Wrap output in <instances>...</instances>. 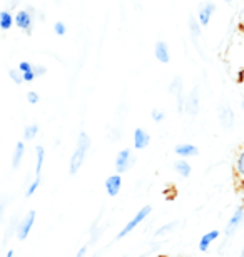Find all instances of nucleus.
<instances>
[{
	"label": "nucleus",
	"instance_id": "79ce46f5",
	"mask_svg": "<svg viewBox=\"0 0 244 257\" xmlns=\"http://www.w3.org/2000/svg\"><path fill=\"white\" fill-rule=\"evenodd\" d=\"M222 2H226V4H231V2H232V0H222Z\"/></svg>",
	"mask_w": 244,
	"mask_h": 257
},
{
	"label": "nucleus",
	"instance_id": "c756f323",
	"mask_svg": "<svg viewBox=\"0 0 244 257\" xmlns=\"http://www.w3.org/2000/svg\"><path fill=\"white\" fill-rule=\"evenodd\" d=\"M54 34L55 35H59V37H64V35L67 34V25L64 22H55L54 24Z\"/></svg>",
	"mask_w": 244,
	"mask_h": 257
},
{
	"label": "nucleus",
	"instance_id": "a18cd8bd",
	"mask_svg": "<svg viewBox=\"0 0 244 257\" xmlns=\"http://www.w3.org/2000/svg\"><path fill=\"white\" fill-rule=\"evenodd\" d=\"M122 257H126V255H122Z\"/></svg>",
	"mask_w": 244,
	"mask_h": 257
},
{
	"label": "nucleus",
	"instance_id": "2f4dec72",
	"mask_svg": "<svg viewBox=\"0 0 244 257\" xmlns=\"http://www.w3.org/2000/svg\"><path fill=\"white\" fill-rule=\"evenodd\" d=\"M17 69L24 74V72H30V70H32V69H34V64H30L29 60H22V62L19 64Z\"/></svg>",
	"mask_w": 244,
	"mask_h": 257
},
{
	"label": "nucleus",
	"instance_id": "72a5a7b5",
	"mask_svg": "<svg viewBox=\"0 0 244 257\" xmlns=\"http://www.w3.org/2000/svg\"><path fill=\"white\" fill-rule=\"evenodd\" d=\"M22 79H24L25 84H30V82H34L35 79H37V77H35L34 70H30V72H24V74H22Z\"/></svg>",
	"mask_w": 244,
	"mask_h": 257
},
{
	"label": "nucleus",
	"instance_id": "f8f14e48",
	"mask_svg": "<svg viewBox=\"0 0 244 257\" xmlns=\"http://www.w3.org/2000/svg\"><path fill=\"white\" fill-rule=\"evenodd\" d=\"M104 189H106V194L109 197H117L121 194L122 189V174H114V176H109L104 182Z\"/></svg>",
	"mask_w": 244,
	"mask_h": 257
},
{
	"label": "nucleus",
	"instance_id": "c03bdc74",
	"mask_svg": "<svg viewBox=\"0 0 244 257\" xmlns=\"http://www.w3.org/2000/svg\"><path fill=\"white\" fill-rule=\"evenodd\" d=\"M237 257H242V255H237Z\"/></svg>",
	"mask_w": 244,
	"mask_h": 257
},
{
	"label": "nucleus",
	"instance_id": "a19ab883",
	"mask_svg": "<svg viewBox=\"0 0 244 257\" xmlns=\"http://www.w3.org/2000/svg\"><path fill=\"white\" fill-rule=\"evenodd\" d=\"M241 32L244 34V19L241 20Z\"/></svg>",
	"mask_w": 244,
	"mask_h": 257
},
{
	"label": "nucleus",
	"instance_id": "473e14b6",
	"mask_svg": "<svg viewBox=\"0 0 244 257\" xmlns=\"http://www.w3.org/2000/svg\"><path fill=\"white\" fill-rule=\"evenodd\" d=\"M34 74H35V77H37V79H39V77H44L45 74H47V69H45V67L44 65H34Z\"/></svg>",
	"mask_w": 244,
	"mask_h": 257
},
{
	"label": "nucleus",
	"instance_id": "5701e85b",
	"mask_svg": "<svg viewBox=\"0 0 244 257\" xmlns=\"http://www.w3.org/2000/svg\"><path fill=\"white\" fill-rule=\"evenodd\" d=\"M168 90H169V94H179V92H183V77L181 75H174L173 77V80H171V84L168 87Z\"/></svg>",
	"mask_w": 244,
	"mask_h": 257
},
{
	"label": "nucleus",
	"instance_id": "37998d69",
	"mask_svg": "<svg viewBox=\"0 0 244 257\" xmlns=\"http://www.w3.org/2000/svg\"><path fill=\"white\" fill-rule=\"evenodd\" d=\"M241 107H242V110H244V99L241 100Z\"/></svg>",
	"mask_w": 244,
	"mask_h": 257
},
{
	"label": "nucleus",
	"instance_id": "f3484780",
	"mask_svg": "<svg viewBox=\"0 0 244 257\" xmlns=\"http://www.w3.org/2000/svg\"><path fill=\"white\" fill-rule=\"evenodd\" d=\"M173 169L176 171V174H179L183 179H188L191 174H193V166H191V162H188V159H178V161L173 164Z\"/></svg>",
	"mask_w": 244,
	"mask_h": 257
},
{
	"label": "nucleus",
	"instance_id": "c9c22d12",
	"mask_svg": "<svg viewBox=\"0 0 244 257\" xmlns=\"http://www.w3.org/2000/svg\"><path fill=\"white\" fill-rule=\"evenodd\" d=\"M87 250H89V245H82V247L77 250V254L74 257H86L87 255Z\"/></svg>",
	"mask_w": 244,
	"mask_h": 257
},
{
	"label": "nucleus",
	"instance_id": "f704fd0d",
	"mask_svg": "<svg viewBox=\"0 0 244 257\" xmlns=\"http://www.w3.org/2000/svg\"><path fill=\"white\" fill-rule=\"evenodd\" d=\"M5 207H7V197H5V195H0V222H2Z\"/></svg>",
	"mask_w": 244,
	"mask_h": 257
},
{
	"label": "nucleus",
	"instance_id": "4be33fe9",
	"mask_svg": "<svg viewBox=\"0 0 244 257\" xmlns=\"http://www.w3.org/2000/svg\"><path fill=\"white\" fill-rule=\"evenodd\" d=\"M12 25H14V14L7 9L2 10L0 12V30L7 32V30L12 29Z\"/></svg>",
	"mask_w": 244,
	"mask_h": 257
},
{
	"label": "nucleus",
	"instance_id": "0eeeda50",
	"mask_svg": "<svg viewBox=\"0 0 244 257\" xmlns=\"http://www.w3.org/2000/svg\"><path fill=\"white\" fill-rule=\"evenodd\" d=\"M217 115H219V124L224 131H231V128L234 127L236 114L227 102H221V104L217 105Z\"/></svg>",
	"mask_w": 244,
	"mask_h": 257
},
{
	"label": "nucleus",
	"instance_id": "6e6552de",
	"mask_svg": "<svg viewBox=\"0 0 244 257\" xmlns=\"http://www.w3.org/2000/svg\"><path fill=\"white\" fill-rule=\"evenodd\" d=\"M201 112V97H199V87H194L191 90V94L186 97L184 102V114H188L189 117H197V114Z\"/></svg>",
	"mask_w": 244,
	"mask_h": 257
},
{
	"label": "nucleus",
	"instance_id": "1a4fd4ad",
	"mask_svg": "<svg viewBox=\"0 0 244 257\" xmlns=\"http://www.w3.org/2000/svg\"><path fill=\"white\" fill-rule=\"evenodd\" d=\"M216 12V4L207 0V2H202L199 7H197V14H196V19L199 20V24L202 27H207L212 20V15Z\"/></svg>",
	"mask_w": 244,
	"mask_h": 257
},
{
	"label": "nucleus",
	"instance_id": "e433bc0d",
	"mask_svg": "<svg viewBox=\"0 0 244 257\" xmlns=\"http://www.w3.org/2000/svg\"><path fill=\"white\" fill-rule=\"evenodd\" d=\"M15 5H17V0H10V4H9L7 10H10V12H12V10L15 9Z\"/></svg>",
	"mask_w": 244,
	"mask_h": 257
},
{
	"label": "nucleus",
	"instance_id": "de8ad7c7",
	"mask_svg": "<svg viewBox=\"0 0 244 257\" xmlns=\"http://www.w3.org/2000/svg\"><path fill=\"white\" fill-rule=\"evenodd\" d=\"M155 257H157V255H155Z\"/></svg>",
	"mask_w": 244,
	"mask_h": 257
},
{
	"label": "nucleus",
	"instance_id": "cd10ccee",
	"mask_svg": "<svg viewBox=\"0 0 244 257\" xmlns=\"http://www.w3.org/2000/svg\"><path fill=\"white\" fill-rule=\"evenodd\" d=\"M9 77H10V79H12V82H14V84H17V85L24 84V79H22V72H20L19 69H10V70H9Z\"/></svg>",
	"mask_w": 244,
	"mask_h": 257
},
{
	"label": "nucleus",
	"instance_id": "f257e3e1",
	"mask_svg": "<svg viewBox=\"0 0 244 257\" xmlns=\"http://www.w3.org/2000/svg\"><path fill=\"white\" fill-rule=\"evenodd\" d=\"M91 146H92L91 136L86 131H80L79 136H77L75 149H74V152H72L70 161H69V176H77V174H79V171L82 169L87 159V154L91 151Z\"/></svg>",
	"mask_w": 244,
	"mask_h": 257
},
{
	"label": "nucleus",
	"instance_id": "7c9ffc66",
	"mask_svg": "<svg viewBox=\"0 0 244 257\" xmlns=\"http://www.w3.org/2000/svg\"><path fill=\"white\" fill-rule=\"evenodd\" d=\"M27 102H29V104H32V105L39 104V102H40V95L35 90H30V92H27Z\"/></svg>",
	"mask_w": 244,
	"mask_h": 257
},
{
	"label": "nucleus",
	"instance_id": "58836bf2",
	"mask_svg": "<svg viewBox=\"0 0 244 257\" xmlns=\"http://www.w3.org/2000/svg\"><path fill=\"white\" fill-rule=\"evenodd\" d=\"M14 255H15V252H14L12 249H10V250H7V254H5V257H14Z\"/></svg>",
	"mask_w": 244,
	"mask_h": 257
},
{
	"label": "nucleus",
	"instance_id": "ea45409f",
	"mask_svg": "<svg viewBox=\"0 0 244 257\" xmlns=\"http://www.w3.org/2000/svg\"><path fill=\"white\" fill-rule=\"evenodd\" d=\"M239 255H242V257H244V240H242V245H241V252H239Z\"/></svg>",
	"mask_w": 244,
	"mask_h": 257
},
{
	"label": "nucleus",
	"instance_id": "f03ea898",
	"mask_svg": "<svg viewBox=\"0 0 244 257\" xmlns=\"http://www.w3.org/2000/svg\"><path fill=\"white\" fill-rule=\"evenodd\" d=\"M244 222V205H239L234 212H232V215L229 217V220H227L226 227L224 230H222V235H224V240H222L221 247H219V254L224 252V249L227 247V244H229V240L232 235L236 234V230L241 227V224Z\"/></svg>",
	"mask_w": 244,
	"mask_h": 257
},
{
	"label": "nucleus",
	"instance_id": "4468645a",
	"mask_svg": "<svg viewBox=\"0 0 244 257\" xmlns=\"http://www.w3.org/2000/svg\"><path fill=\"white\" fill-rule=\"evenodd\" d=\"M174 154L179 156L181 159H193L199 156V147L196 144H191V142H183V144H178L174 147Z\"/></svg>",
	"mask_w": 244,
	"mask_h": 257
},
{
	"label": "nucleus",
	"instance_id": "412c9836",
	"mask_svg": "<svg viewBox=\"0 0 244 257\" xmlns=\"http://www.w3.org/2000/svg\"><path fill=\"white\" fill-rule=\"evenodd\" d=\"M45 162V149L42 146L35 147V176H42V167Z\"/></svg>",
	"mask_w": 244,
	"mask_h": 257
},
{
	"label": "nucleus",
	"instance_id": "9d476101",
	"mask_svg": "<svg viewBox=\"0 0 244 257\" xmlns=\"http://www.w3.org/2000/svg\"><path fill=\"white\" fill-rule=\"evenodd\" d=\"M150 142H152V137H150V134L146 131V128H142V127L134 128V132H132L134 149H137V151H144V149H147L150 146Z\"/></svg>",
	"mask_w": 244,
	"mask_h": 257
},
{
	"label": "nucleus",
	"instance_id": "a211bd4d",
	"mask_svg": "<svg viewBox=\"0 0 244 257\" xmlns=\"http://www.w3.org/2000/svg\"><path fill=\"white\" fill-rule=\"evenodd\" d=\"M188 29H189V35H191V39H193V42L197 45V39L202 35V25L199 24V20L196 19V15H189Z\"/></svg>",
	"mask_w": 244,
	"mask_h": 257
},
{
	"label": "nucleus",
	"instance_id": "20e7f679",
	"mask_svg": "<svg viewBox=\"0 0 244 257\" xmlns=\"http://www.w3.org/2000/svg\"><path fill=\"white\" fill-rule=\"evenodd\" d=\"M34 20H35V9L27 7V9H20L19 12L14 14V25L22 30L25 34H32L34 29Z\"/></svg>",
	"mask_w": 244,
	"mask_h": 257
},
{
	"label": "nucleus",
	"instance_id": "4c0bfd02",
	"mask_svg": "<svg viewBox=\"0 0 244 257\" xmlns=\"http://www.w3.org/2000/svg\"><path fill=\"white\" fill-rule=\"evenodd\" d=\"M239 84L244 85V69L241 70V74H239Z\"/></svg>",
	"mask_w": 244,
	"mask_h": 257
},
{
	"label": "nucleus",
	"instance_id": "2eb2a0df",
	"mask_svg": "<svg viewBox=\"0 0 244 257\" xmlns=\"http://www.w3.org/2000/svg\"><path fill=\"white\" fill-rule=\"evenodd\" d=\"M102 215H104V209H101V212L97 214V217L92 220V224H91V229H89V244L91 245L99 242V239H101V235L104 232V227H106V225H101Z\"/></svg>",
	"mask_w": 244,
	"mask_h": 257
},
{
	"label": "nucleus",
	"instance_id": "dca6fc26",
	"mask_svg": "<svg viewBox=\"0 0 244 257\" xmlns=\"http://www.w3.org/2000/svg\"><path fill=\"white\" fill-rule=\"evenodd\" d=\"M234 176L237 184L244 189V146L237 151L234 159Z\"/></svg>",
	"mask_w": 244,
	"mask_h": 257
},
{
	"label": "nucleus",
	"instance_id": "ddd939ff",
	"mask_svg": "<svg viewBox=\"0 0 244 257\" xmlns=\"http://www.w3.org/2000/svg\"><path fill=\"white\" fill-rule=\"evenodd\" d=\"M154 57L159 64H169L171 62V49L166 40H157L154 44Z\"/></svg>",
	"mask_w": 244,
	"mask_h": 257
},
{
	"label": "nucleus",
	"instance_id": "bb28decb",
	"mask_svg": "<svg viewBox=\"0 0 244 257\" xmlns=\"http://www.w3.org/2000/svg\"><path fill=\"white\" fill-rule=\"evenodd\" d=\"M150 119H152V122H155V124H160V122H164L166 119V112L160 109H152L150 110Z\"/></svg>",
	"mask_w": 244,
	"mask_h": 257
},
{
	"label": "nucleus",
	"instance_id": "9b49d317",
	"mask_svg": "<svg viewBox=\"0 0 244 257\" xmlns=\"http://www.w3.org/2000/svg\"><path fill=\"white\" fill-rule=\"evenodd\" d=\"M222 235V232L219 229H211V230H207L206 234H202L201 235V239H199V242H197V250L202 254H206L207 250L211 249V245L212 242H216L217 239H219Z\"/></svg>",
	"mask_w": 244,
	"mask_h": 257
},
{
	"label": "nucleus",
	"instance_id": "49530a36",
	"mask_svg": "<svg viewBox=\"0 0 244 257\" xmlns=\"http://www.w3.org/2000/svg\"><path fill=\"white\" fill-rule=\"evenodd\" d=\"M157 257H159V255H157ZM160 257H162V255H160Z\"/></svg>",
	"mask_w": 244,
	"mask_h": 257
},
{
	"label": "nucleus",
	"instance_id": "aec40b11",
	"mask_svg": "<svg viewBox=\"0 0 244 257\" xmlns=\"http://www.w3.org/2000/svg\"><path fill=\"white\" fill-rule=\"evenodd\" d=\"M25 156V142L24 141H19L15 144V149H14V154H12V169H19L20 167V162Z\"/></svg>",
	"mask_w": 244,
	"mask_h": 257
},
{
	"label": "nucleus",
	"instance_id": "c85d7f7f",
	"mask_svg": "<svg viewBox=\"0 0 244 257\" xmlns=\"http://www.w3.org/2000/svg\"><path fill=\"white\" fill-rule=\"evenodd\" d=\"M176 110H178V114H184V102H186V97L183 92H179V94H176Z\"/></svg>",
	"mask_w": 244,
	"mask_h": 257
},
{
	"label": "nucleus",
	"instance_id": "b1692460",
	"mask_svg": "<svg viewBox=\"0 0 244 257\" xmlns=\"http://www.w3.org/2000/svg\"><path fill=\"white\" fill-rule=\"evenodd\" d=\"M37 136H39V125L37 124L25 125V128H24V142L34 141V139L37 137Z\"/></svg>",
	"mask_w": 244,
	"mask_h": 257
},
{
	"label": "nucleus",
	"instance_id": "a878e982",
	"mask_svg": "<svg viewBox=\"0 0 244 257\" xmlns=\"http://www.w3.org/2000/svg\"><path fill=\"white\" fill-rule=\"evenodd\" d=\"M107 139L111 142H119L122 139V131L119 127H111L107 131Z\"/></svg>",
	"mask_w": 244,
	"mask_h": 257
},
{
	"label": "nucleus",
	"instance_id": "423d86ee",
	"mask_svg": "<svg viewBox=\"0 0 244 257\" xmlns=\"http://www.w3.org/2000/svg\"><path fill=\"white\" fill-rule=\"evenodd\" d=\"M35 217H37V212L35 210H29L27 214L24 215L22 219L17 222V229H15V235H17L19 240H25L32 232V227L35 224Z\"/></svg>",
	"mask_w": 244,
	"mask_h": 257
},
{
	"label": "nucleus",
	"instance_id": "7ed1b4c3",
	"mask_svg": "<svg viewBox=\"0 0 244 257\" xmlns=\"http://www.w3.org/2000/svg\"><path fill=\"white\" fill-rule=\"evenodd\" d=\"M150 212H152V205H144V207H141L137 210L136 214H134V217H131L129 219V222L124 225V227L119 230V232L116 234V240H122V239H126L129 234L131 232H134V229H137L139 225H141L144 220H146L149 215H150Z\"/></svg>",
	"mask_w": 244,
	"mask_h": 257
},
{
	"label": "nucleus",
	"instance_id": "393cba45",
	"mask_svg": "<svg viewBox=\"0 0 244 257\" xmlns=\"http://www.w3.org/2000/svg\"><path fill=\"white\" fill-rule=\"evenodd\" d=\"M40 182H42V176H35V179L29 184L27 191H25V197H32V195L37 192V189L40 187Z\"/></svg>",
	"mask_w": 244,
	"mask_h": 257
},
{
	"label": "nucleus",
	"instance_id": "6ab92c4d",
	"mask_svg": "<svg viewBox=\"0 0 244 257\" xmlns=\"http://www.w3.org/2000/svg\"><path fill=\"white\" fill-rule=\"evenodd\" d=\"M179 225H181L179 220H171V222L162 224L159 229H155L152 235H154L155 239H157V237H166V235H168V234H173L174 230L179 227Z\"/></svg>",
	"mask_w": 244,
	"mask_h": 257
},
{
	"label": "nucleus",
	"instance_id": "39448f33",
	"mask_svg": "<svg viewBox=\"0 0 244 257\" xmlns=\"http://www.w3.org/2000/svg\"><path fill=\"white\" fill-rule=\"evenodd\" d=\"M136 166V156L131 149H121L117 152L116 159H114V167H116V172L117 174H126L129 172L131 169Z\"/></svg>",
	"mask_w": 244,
	"mask_h": 257
}]
</instances>
